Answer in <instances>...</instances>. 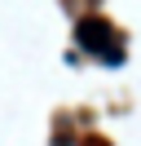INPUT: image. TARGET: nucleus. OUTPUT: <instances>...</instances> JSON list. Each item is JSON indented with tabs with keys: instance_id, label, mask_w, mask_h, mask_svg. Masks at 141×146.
<instances>
[{
	"instance_id": "nucleus-1",
	"label": "nucleus",
	"mask_w": 141,
	"mask_h": 146,
	"mask_svg": "<svg viewBox=\"0 0 141 146\" xmlns=\"http://www.w3.org/2000/svg\"><path fill=\"white\" fill-rule=\"evenodd\" d=\"M79 40H84V49H93V53H101V44H119L115 27H110V22H101V18L84 22V27H79Z\"/></svg>"
}]
</instances>
